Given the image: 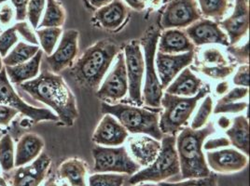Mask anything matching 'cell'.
I'll use <instances>...</instances> for the list:
<instances>
[{
    "label": "cell",
    "mask_w": 250,
    "mask_h": 186,
    "mask_svg": "<svg viewBox=\"0 0 250 186\" xmlns=\"http://www.w3.org/2000/svg\"><path fill=\"white\" fill-rule=\"evenodd\" d=\"M19 87L33 99L52 108L62 124L73 126L79 116L77 101L61 75L44 71L36 78L21 83Z\"/></svg>",
    "instance_id": "cell-1"
},
{
    "label": "cell",
    "mask_w": 250,
    "mask_h": 186,
    "mask_svg": "<svg viewBox=\"0 0 250 186\" xmlns=\"http://www.w3.org/2000/svg\"><path fill=\"white\" fill-rule=\"evenodd\" d=\"M119 52L120 48L115 42L109 39L97 41L75 62L70 74L81 86L96 90Z\"/></svg>",
    "instance_id": "cell-2"
},
{
    "label": "cell",
    "mask_w": 250,
    "mask_h": 186,
    "mask_svg": "<svg viewBox=\"0 0 250 186\" xmlns=\"http://www.w3.org/2000/svg\"><path fill=\"white\" fill-rule=\"evenodd\" d=\"M215 132L213 124L199 129H184L176 138L181 179L202 178L211 174L207 159L203 152V145L209 135Z\"/></svg>",
    "instance_id": "cell-3"
},
{
    "label": "cell",
    "mask_w": 250,
    "mask_h": 186,
    "mask_svg": "<svg viewBox=\"0 0 250 186\" xmlns=\"http://www.w3.org/2000/svg\"><path fill=\"white\" fill-rule=\"evenodd\" d=\"M101 112L114 116L130 133L146 134L158 141L164 137L159 126L158 113L127 104L106 103L101 104Z\"/></svg>",
    "instance_id": "cell-4"
},
{
    "label": "cell",
    "mask_w": 250,
    "mask_h": 186,
    "mask_svg": "<svg viewBox=\"0 0 250 186\" xmlns=\"http://www.w3.org/2000/svg\"><path fill=\"white\" fill-rule=\"evenodd\" d=\"M208 87H203L192 97H181L166 93L161 100L164 112L159 120L160 130L163 134L176 136L187 125L201 99L208 95Z\"/></svg>",
    "instance_id": "cell-5"
},
{
    "label": "cell",
    "mask_w": 250,
    "mask_h": 186,
    "mask_svg": "<svg viewBox=\"0 0 250 186\" xmlns=\"http://www.w3.org/2000/svg\"><path fill=\"white\" fill-rule=\"evenodd\" d=\"M161 150L155 160L145 168L138 170L129 179L131 186L141 183H162L180 174V167L176 149V136L163 137Z\"/></svg>",
    "instance_id": "cell-6"
},
{
    "label": "cell",
    "mask_w": 250,
    "mask_h": 186,
    "mask_svg": "<svg viewBox=\"0 0 250 186\" xmlns=\"http://www.w3.org/2000/svg\"><path fill=\"white\" fill-rule=\"evenodd\" d=\"M94 173H119L134 175L140 166L129 155L125 146H100L93 148Z\"/></svg>",
    "instance_id": "cell-7"
},
{
    "label": "cell",
    "mask_w": 250,
    "mask_h": 186,
    "mask_svg": "<svg viewBox=\"0 0 250 186\" xmlns=\"http://www.w3.org/2000/svg\"><path fill=\"white\" fill-rule=\"evenodd\" d=\"M160 34L158 31H150L142 38L141 44L144 49L145 59V85H144V101L146 106L158 108L161 106L163 97V87L157 75L155 68V53Z\"/></svg>",
    "instance_id": "cell-8"
},
{
    "label": "cell",
    "mask_w": 250,
    "mask_h": 186,
    "mask_svg": "<svg viewBox=\"0 0 250 186\" xmlns=\"http://www.w3.org/2000/svg\"><path fill=\"white\" fill-rule=\"evenodd\" d=\"M0 104L16 109L19 113L29 119L33 124H37L41 121L57 122L59 120L58 116L51 110L38 108L26 104L11 86L5 67L0 72Z\"/></svg>",
    "instance_id": "cell-9"
},
{
    "label": "cell",
    "mask_w": 250,
    "mask_h": 186,
    "mask_svg": "<svg viewBox=\"0 0 250 186\" xmlns=\"http://www.w3.org/2000/svg\"><path fill=\"white\" fill-rule=\"evenodd\" d=\"M125 62L128 78L129 99L136 105H142V83L145 73V59L139 42L133 40L125 46Z\"/></svg>",
    "instance_id": "cell-10"
},
{
    "label": "cell",
    "mask_w": 250,
    "mask_h": 186,
    "mask_svg": "<svg viewBox=\"0 0 250 186\" xmlns=\"http://www.w3.org/2000/svg\"><path fill=\"white\" fill-rule=\"evenodd\" d=\"M128 93V78L125 67V54L119 52L113 69L105 77L100 89L97 91L98 99L107 102L106 104H115L125 98Z\"/></svg>",
    "instance_id": "cell-11"
},
{
    "label": "cell",
    "mask_w": 250,
    "mask_h": 186,
    "mask_svg": "<svg viewBox=\"0 0 250 186\" xmlns=\"http://www.w3.org/2000/svg\"><path fill=\"white\" fill-rule=\"evenodd\" d=\"M52 159L42 153L30 165L17 167L5 173L11 186H40L51 168Z\"/></svg>",
    "instance_id": "cell-12"
},
{
    "label": "cell",
    "mask_w": 250,
    "mask_h": 186,
    "mask_svg": "<svg viewBox=\"0 0 250 186\" xmlns=\"http://www.w3.org/2000/svg\"><path fill=\"white\" fill-rule=\"evenodd\" d=\"M201 16L194 0H175L166 9L161 24L164 29L184 28L199 21Z\"/></svg>",
    "instance_id": "cell-13"
},
{
    "label": "cell",
    "mask_w": 250,
    "mask_h": 186,
    "mask_svg": "<svg viewBox=\"0 0 250 186\" xmlns=\"http://www.w3.org/2000/svg\"><path fill=\"white\" fill-rule=\"evenodd\" d=\"M79 32L74 29L62 33L57 49L46 58V62L52 72L58 74L73 64L79 54Z\"/></svg>",
    "instance_id": "cell-14"
},
{
    "label": "cell",
    "mask_w": 250,
    "mask_h": 186,
    "mask_svg": "<svg viewBox=\"0 0 250 186\" xmlns=\"http://www.w3.org/2000/svg\"><path fill=\"white\" fill-rule=\"evenodd\" d=\"M207 163L209 168L220 174L236 173L246 168L249 164V157L233 148L208 151Z\"/></svg>",
    "instance_id": "cell-15"
},
{
    "label": "cell",
    "mask_w": 250,
    "mask_h": 186,
    "mask_svg": "<svg viewBox=\"0 0 250 186\" xmlns=\"http://www.w3.org/2000/svg\"><path fill=\"white\" fill-rule=\"evenodd\" d=\"M194 52H188L180 54H166L157 52L155 56L158 77L163 89L167 88L174 80L177 74L185 69L193 60Z\"/></svg>",
    "instance_id": "cell-16"
},
{
    "label": "cell",
    "mask_w": 250,
    "mask_h": 186,
    "mask_svg": "<svg viewBox=\"0 0 250 186\" xmlns=\"http://www.w3.org/2000/svg\"><path fill=\"white\" fill-rule=\"evenodd\" d=\"M219 24L227 33L231 46L238 43L250 30V1L235 0L231 15L220 21Z\"/></svg>",
    "instance_id": "cell-17"
},
{
    "label": "cell",
    "mask_w": 250,
    "mask_h": 186,
    "mask_svg": "<svg viewBox=\"0 0 250 186\" xmlns=\"http://www.w3.org/2000/svg\"><path fill=\"white\" fill-rule=\"evenodd\" d=\"M186 34L194 46H202L205 44L229 45L228 37L220 29L219 24L208 19H200L189 25Z\"/></svg>",
    "instance_id": "cell-18"
},
{
    "label": "cell",
    "mask_w": 250,
    "mask_h": 186,
    "mask_svg": "<svg viewBox=\"0 0 250 186\" xmlns=\"http://www.w3.org/2000/svg\"><path fill=\"white\" fill-rule=\"evenodd\" d=\"M128 138V131L114 116L105 114L94 130L93 141L96 145L120 146Z\"/></svg>",
    "instance_id": "cell-19"
},
{
    "label": "cell",
    "mask_w": 250,
    "mask_h": 186,
    "mask_svg": "<svg viewBox=\"0 0 250 186\" xmlns=\"http://www.w3.org/2000/svg\"><path fill=\"white\" fill-rule=\"evenodd\" d=\"M161 143L150 136L134 137L129 141V148L132 158L140 167L150 165L159 155Z\"/></svg>",
    "instance_id": "cell-20"
},
{
    "label": "cell",
    "mask_w": 250,
    "mask_h": 186,
    "mask_svg": "<svg viewBox=\"0 0 250 186\" xmlns=\"http://www.w3.org/2000/svg\"><path fill=\"white\" fill-rule=\"evenodd\" d=\"M44 145V141L40 135L32 132L21 135L16 145L14 167L27 165L34 161L42 154Z\"/></svg>",
    "instance_id": "cell-21"
},
{
    "label": "cell",
    "mask_w": 250,
    "mask_h": 186,
    "mask_svg": "<svg viewBox=\"0 0 250 186\" xmlns=\"http://www.w3.org/2000/svg\"><path fill=\"white\" fill-rule=\"evenodd\" d=\"M158 52L166 54H176L193 52L194 45L187 34L177 28L167 29L161 36Z\"/></svg>",
    "instance_id": "cell-22"
},
{
    "label": "cell",
    "mask_w": 250,
    "mask_h": 186,
    "mask_svg": "<svg viewBox=\"0 0 250 186\" xmlns=\"http://www.w3.org/2000/svg\"><path fill=\"white\" fill-rule=\"evenodd\" d=\"M127 17V9L120 0L105 5L95 12L94 19L103 28L107 30H116L120 28Z\"/></svg>",
    "instance_id": "cell-23"
},
{
    "label": "cell",
    "mask_w": 250,
    "mask_h": 186,
    "mask_svg": "<svg viewBox=\"0 0 250 186\" xmlns=\"http://www.w3.org/2000/svg\"><path fill=\"white\" fill-rule=\"evenodd\" d=\"M43 51L40 50L38 53L27 62L14 66H4L11 83L20 85L36 78L40 74L42 65Z\"/></svg>",
    "instance_id": "cell-24"
},
{
    "label": "cell",
    "mask_w": 250,
    "mask_h": 186,
    "mask_svg": "<svg viewBox=\"0 0 250 186\" xmlns=\"http://www.w3.org/2000/svg\"><path fill=\"white\" fill-rule=\"evenodd\" d=\"M203 88V81L189 68H185L181 74L167 87V93L181 97H192Z\"/></svg>",
    "instance_id": "cell-25"
},
{
    "label": "cell",
    "mask_w": 250,
    "mask_h": 186,
    "mask_svg": "<svg viewBox=\"0 0 250 186\" xmlns=\"http://www.w3.org/2000/svg\"><path fill=\"white\" fill-rule=\"evenodd\" d=\"M88 166L83 159L72 157L64 160L57 169L59 177L70 186H87L86 175Z\"/></svg>",
    "instance_id": "cell-26"
},
{
    "label": "cell",
    "mask_w": 250,
    "mask_h": 186,
    "mask_svg": "<svg viewBox=\"0 0 250 186\" xmlns=\"http://www.w3.org/2000/svg\"><path fill=\"white\" fill-rule=\"evenodd\" d=\"M230 145L245 155H250V123L246 116L240 115L233 119L231 127L226 130Z\"/></svg>",
    "instance_id": "cell-27"
},
{
    "label": "cell",
    "mask_w": 250,
    "mask_h": 186,
    "mask_svg": "<svg viewBox=\"0 0 250 186\" xmlns=\"http://www.w3.org/2000/svg\"><path fill=\"white\" fill-rule=\"evenodd\" d=\"M40 50L39 46L19 42L13 49H11V52L2 58V62L4 66H14L23 63L32 59Z\"/></svg>",
    "instance_id": "cell-28"
},
{
    "label": "cell",
    "mask_w": 250,
    "mask_h": 186,
    "mask_svg": "<svg viewBox=\"0 0 250 186\" xmlns=\"http://www.w3.org/2000/svg\"><path fill=\"white\" fill-rule=\"evenodd\" d=\"M46 7L42 21L38 28L45 27H61L65 21L64 8L58 0H46Z\"/></svg>",
    "instance_id": "cell-29"
},
{
    "label": "cell",
    "mask_w": 250,
    "mask_h": 186,
    "mask_svg": "<svg viewBox=\"0 0 250 186\" xmlns=\"http://www.w3.org/2000/svg\"><path fill=\"white\" fill-rule=\"evenodd\" d=\"M203 15L219 20L224 17L230 7V0H197Z\"/></svg>",
    "instance_id": "cell-30"
},
{
    "label": "cell",
    "mask_w": 250,
    "mask_h": 186,
    "mask_svg": "<svg viewBox=\"0 0 250 186\" xmlns=\"http://www.w3.org/2000/svg\"><path fill=\"white\" fill-rule=\"evenodd\" d=\"M14 144L11 135L4 134L0 138V167L7 173L13 169L14 167Z\"/></svg>",
    "instance_id": "cell-31"
},
{
    "label": "cell",
    "mask_w": 250,
    "mask_h": 186,
    "mask_svg": "<svg viewBox=\"0 0 250 186\" xmlns=\"http://www.w3.org/2000/svg\"><path fill=\"white\" fill-rule=\"evenodd\" d=\"M62 33L61 27H45L36 32L39 43L42 45V51L47 56H50L54 51Z\"/></svg>",
    "instance_id": "cell-32"
},
{
    "label": "cell",
    "mask_w": 250,
    "mask_h": 186,
    "mask_svg": "<svg viewBox=\"0 0 250 186\" xmlns=\"http://www.w3.org/2000/svg\"><path fill=\"white\" fill-rule=\"evenodd\" d=\"M126 175L119 173H94L89 177V186H124Z\"/></svg>",
    "instance_id": "cell-33"
},
{
    "label": "cell",
    "mask_w": 250,
    "mask_h": 186,
    "mask_svg": "<svg viewBox=\"0 0 250 186\" xmlns=\"http://www.w3.org/2000/svg\"><path fill=\"white\" fill-rule=\"evenodd\" d=\"M213 112V99L211 96L207 95L206 99L201 104L200 108L195 114L192 122H191V129L192 130H199L202 129L205 125L207 124L210 114Z\"/></svg>",
    "instance_id": "cell-34"
},
{
    "label": "cell",
    "mask_w": 250,
    "mask_h": 186,
    "mask_svg": "<svg viewBox=\"0 0 250 186\" xmlns=\"http://www.w3.org/2000/svg\"><path fill=\"white\" fill-rule=\"evenodd\" d=\"M46 7V0H29L27 6L26 18L30 22L33 29H37L42 19V13Z\"/></svg>",
    "instance_id": "cell-35"
},
{
    "label": "cell",
    "mask_w": 250,
    "mask_h": 186,
    "mask_svg": "<svg viewBox=\"0 0 250 186\" xmlns=\"http://www.w3.org/2000/svg\"><path fill=\"white\" fill-rule=\"evenodd\" d=\"M200 72L205 75L211 77L213 79H223L229 76L234 70V65H220V66H208V65H201L197 67Z\"/></svg>",
    "instance_id": "cell-36"
},
{
    "label": "cell",
    "mask_w": 250,
    "mask_h": 186,
    "mask_svg": "<svg viewBox=\"0 0 250 186\" xmlns=\"http://www.w3.org/2000/svg\"><path fill=\"white\" fill-rule=\"evenodd\" d=\"M160 186H219L218 180L216 176L210 174L207 177L202 178H193V179H186L183 182L177 183H160Z\"/></svg>",
    "instance_id": "cell-37"
},
{
    "label": "cell",
    "mask_w": 250,
    "mask_h": 186,
    "mask_svg": "<svg viewBox=\"0 0 250 186\" xmlns=\"http://www.w3.org/2000/svg\"><path fill=\"white\" fill-rule=\"evenodd\" d=\"M19 40L17 32L12 26L0 34V56L4 58Z\"/></svg>",
    "instance_id": "cell-38"
},
{
    "label": "cell",
    "mask_w": 250,
    "mask_h": 186,
    "mask_svg": "<svg viewBox=\"0 0 250 186\" xmlns=\"http://www.w3.org/2000/svg\"><path fill=\"white\" fill-rule=\"evenodd\" d=\"M202 59L204 65L208 66H220V65H227V60L225 56L221 52L216 48H208L205 50L202 53Z\"/></svg>",
    "instance_id": "cell-39"
},
{
    "label": "cell",
    "mask_w": 250,
    "mask_h": 186,
    "mask_svg": "<svg viewBox=\"0 0 250 186\" xmlns=\"http://www.w3.org/2000/svg\"><path fill=\"white\" fill-rule=\"evenodd\" d=\"M13 27L18 34L21 35L25 41L30 43L31 45L39 46V39L37 37V35L33 31V27L26 21H18L15 25H13Z\"/></svg>",
    "instance_id": "cell-40"
},
{
    "label": "cell",
    "mask_w": 250,
    "mask_h": 186,
    "mask_svg": "<svg viewBox=\"0 0 250 186\" xmlns=\"http://www.w3.org/2000/svg\"><path fill=\"white\" fill-rule=\"evenodd\" d=\"M248 108V103H218L214 109V114L224 113H240Z\"/></svg>",
    "instance_id": "cell-41"
},
{
    "label": "cell",
    "mask_w": 250,
    "mask_h": 186,
    "mask_svg": "<svg viewBox=\"0 0 250 186\" xmlns=\"http://www.w3.org/2000/svg\"><path fill=\"white\" fill-rule=\"evenodd\" d=\"M18 113L19 112L12 107L0 104V132L10 126Z\"/></svg>",
    "instance_id": "cell-42"
},
{
    "label": "cell",
    "mask_w": 250,
    "mask_h": 186,
    "mask_svg": "<svg viewBox=\"0 0 250 186\" xmlns=\"http://www.w3.org/2000/svg\"><path fill=\"white\" fill-rule=\"evenodd\" d=\"M248 94H249V88L238 87L231 90L224 97H222L219 100V103H235L239 100L246 98Z\"/></svg>",
    "instance_id": "cell-43"
},
{
    "label": "cell",
    "mask_w": 250,
    "mask_h": 186,
    "mask_svg": "<svg viewBox=\"0 0 250 186\" xmlns=\"http://www.w3.org/2000/svg\"><path fill=\"white\" fill-rule=\"evenodd\" d=\"M249 47L250 44L247 42L244 46L242 47H229L228 49V52L229 54L237 61V62H242L244 64H248L250 56H249Z\"/></svg>",
    "instance_id": "cell-44"
},
{
    "label": "cell",
    "mask_w": 250,
    "mask_h": 186,
    "mask_svg": "<svg viewBox=\"0 0 250 186\" xmlns=\"http://www.w3.org/2000/svg\"><path fill=\"white\" fill-rule=\"evenodd\" d=\"M233 83L236 86L249 88L250 86V65L243 64L240 66L233 77Z\"/></svg>",
    "instance_id": "cell-45"
},
{
    "label": "cell",
    "mask_w": 250,
    "mask_h": 186,
    "mask_svg": "<svg viewBox=\"0 0 250 186\" xmlns=\"http://www.w3.org/2000/svg\"><path fill=\"white\" fill-rule=\"evenodd\" d=\"M14 16L15 11L12 5L9 3H3L0 5V24L2 26L10 25Z\"/></svg>",
    "instance_id": "cell-46"
},
{
    "label": "cell",
    "mask_w": 250,
    "mask_h": 186,
    "mask_svg": "<svg viewBox=\"0 0 250 186\" xmlns=\"http://www.w3.org/2000/svg\"><path fill=\"white\" fill-rule=\"evenodd\" d=\"M11 5L15 11V19L18 21H24L26 19L27 6L29 0H11Z\"/></svg>",
    "instance_id": "cell-47"
},
{
    "label": "cell",
    "mask_w": 250,
    "mask_h": 186,
    "mask_svg": "<svg viewBox=\"0 0 250 186\" xmlns=\"http://www.w3.org/2000/svg\"><path fill=\"white\" fill-rule=\"evenodd\" d=\"M230 143L228 138L220 137V138L210 139L203 145V148L207 151H212V150H218L219 148H223V147H228Z\"/></svg>",
    "instance_id": "cell-48"
},
{
    "label": "cell",
    "mask_w": 250,
    "mask_h": 186,
    "mask_svg": "<svg viewBox=\"0 0 250 186\" xmlns=\"http://www.w3.org/2000/svg\"><path fill=\"white\" fill-rule=\"evenodd\" d=\"M125 2L136 11H143L146 7L147 0H125Z\"/></svg>",
    "instance_id": "cell-49"
},
{
    "label": "cell",
    "mask_w": 250,
    "mask_h": 186,
    "mask_svg": "<svg viewBox=\"0 0 250 186\" xmlns=\"http://www.w3.org/2000/svg\"><path fill=\"white\" fill-rule=\"evenodd\" d=\"M230 124H231L230 120L227 116L222 115L218 119V125H219V128L222 130H228L230 127Z\"/></svg>",
    "instance_id": "cell-50"
},
{
    "label": "cell",
    "mask_w": 250,
    "mask_h": 186,
    "mask_svg": "<svg viewBox=\"0 0 250 186\" xmlns=\"http://www.w3.org/2000/svg\"><path fill=\"white\" fill-rule=\"evenodd\" d=\"M228 90H229V83L227 82V81L219 83L217 85V87H216V93L219 94V95L227 93Z\"/></svg>",
    "instance_id": "cell-51"
},
{
    "label": "cell",
    "mask_w": 250,
    "mask_h": 186,
    "mask_svg": "<svg viewBox=\"0 0 250 186\" xmlns=\"http://www.w3.org/2000/svg\"><path fill=\"white\" fill-rule=\"evenodd\" d=\"M90 1V3L95 7V8H102V7H104L105 5H107V4H109V3H111V2H113L115 0H89Z\"/></svg>",
    "instance_id": "cell-52"
},
{
    "label": "cell",
    "mask_w": 250,
    "mask_h": 186,
    "mask_svg": "<svg viewBox=\"0 0 250 186\" xmlns=\"http://www.w3.org/2000/svg\"><path fill=\"white\" fill-rule=\"evenodd\" d=\"M44 186H70L67 183H64V182H62L61 184H59L58 182H57V180L55 179V178H50L46 183H45V185Z\"/></svg>",
    "instance_id": "cell-53"
},
{
    "label": "cell",
    "mask_w": 250,
    "mask_h": 186,
    "mask_svg": "<svg viewBox=\"0 0 250 186\" xmlns=\"http://www.w3.org/2000/svg\"><path fill=\"white\" fill-rule=\"evenodd\" d=\"M136 186H160L156 184H152V183H146V184H138Z\"/></svg>",
    "instance_id": "cell-54"
},
{
    "label": "cell",
    "mask_w": 250,
    "mask_h": 186,
    "mask_svg": "<svg viewBox=\"0 0 250 186\" xmlns=\"http://www.w3.org/2000/svg\"><path fill=\"white\" fill-rule=\"evenodd\" d=\"M0 186H8V184L6 183L5 179H4V178H2L1 176H0Z\"/></svg>",
    "instance_id": "cell-55"
},
{
    "label": "cell",
    "mask_w": 250,
    "mask_h": 186,
    "mask_svg": "<svg viewBox=\"0 0 250 186\" xmlns=\"http://www.w3.org/2000/svg\"><path fill=\"white\" fill-rule=\"evenodd\" d=\"M4 68V64H3V62H2V57L0 56V72H1V70Z\"/></svg>",
    "instance_id": "cell-56"
},
{
    "label": "cell",
    "mask_w": 250,
    "mask_h": 186,
    "mask_svg": "<svg viewBox=\"0 0 250 186\" xmlns=\"http://www.w3.org/2000/svg\"><path fill=\"white\" fill-rule=\"evenodd\" d=\"M8 0H0V5L3 4V3H6Z\"/></svg>",
    "instance_id": "cell-57"
},
{
    "label": "cell",
    "mask_w": 250,
    "mask_h": 186,
    "mask_svg": "<svg viewBox=\"0 0 250 186\" xmlns=\"http://www.w3.org/2000/svg\"><path fill=\"white\" fill-rule=\"evenodd\" d=\"M1 136H2V135L0 134V138H1Z\"/></svg>",
    "instance_id": "cell-58"
},
{
    "label": "cell",
    "mask_w": 250,
    "mask_h": 186,
    "mask_svg": "<svg viewBox=\"0 0 250 186\" xmlns=\"http://www.w3.org/2000/svg\"><path fill=\"white\" fill-rule=\"evenodd\" d=\"M0 32H1V29H0Z\"/></svg>",
    "instance_id": "cell-59"
},
{
    "label": "cell",
    "mask_w": 250,
    "mask_h": 186,
    "mask_svg": "<svg viewBox=\"0 0 250 186\" xmlns=\"http://www.w3.org/2000/svg\"></svg>",
    "instance_id": "cell-60"
}]
</instances>
